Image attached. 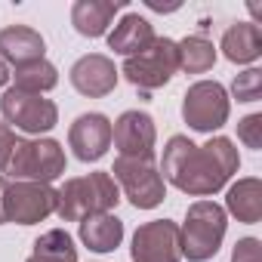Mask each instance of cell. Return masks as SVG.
Wrapping results in <instances>:
<instances>
[{
    "label": "cell",
    "instance_id": "cell-9",
    "mask_svg": "<svg viewBox=\"0 0 262 262\" xmlns=\"http://www.w3.org/2000/svg\"><path fill=\"white\" fill-rule=\"evenodd\" d=\"M56 213V188L40 182H16L7 179L4 191V222L37 225Z\"/></svg>",
    "mask_w": 262,
    "mask_h": 262
},
{
    "label": "cell",
    "instance_id": "cell-19",
    "mask_svg": "<svg viewBox=\"0 0 262 262\" xmlns=\"http://www.w3.org/2000/svg\"><path fill=\"white\" fill-rule=\"evenodd\" d=\"M225 210L231 216H237V222H259L262 219V182L256 176H247V179H237L231 188H228V198H225Z\"/></svg>",
    "mask_w": 262,
    "mask_h": 262
},
{
    "label": "cell",
    "instance_id": "cell-26",
    "mask_svg": "<svg viewBox=\"0 0 262 262\" xmlns=\"http://www.w3.org/2000/svg\"><path fill=\"white\" fill-rule=\"evenodd\" d=\"M16 133L0 120V170H7V164H10V158H13V148H16Z\"/></svg>",
    "mask_w": 262,
    "mask_h": 262
},
{
    "label": "cell",
    "instance_id": "cell-3",
    "mask_svg": "<svg viewBox=\"0 0 262 262\" xmlns=\"http://www.w3.org/2000/svg\"><path fill=\"white\" fill-rule=\"evenodd\" d=\"M228 228V213L216 201H194L179 228V247L188 262H207L219 253Z\"/></svg>",
    "mask_w": 262,
    "mask_h": 262
},
{
    "label": "cell",
    "instance_id": "cell-21",
    "mask_svg": "<svg viewBox=\"0 0 262 262\" xmlns=\"http://www.w3.org/2000/svg\"><path fill=\"white\" fill-rule=\"evenodd\" d=\"M13 77H16V90L37 93V96L50 93V90L59 83V71H56V65H53V62H47V59L28 62V65H19Z\"/></svg>",
    "mask_w": 262,
    "mask_h": 262
},
{
    "label": "cell",
    "instance_id": "cell-5",
    "mask_svg": "<svg viewBox=\"0 0 262 262\" xmlns=\"http://www.w3.org/2000/svg\"><path fill=\"white\" fill-rule=\"evenodd\" d=\"M176 71H179V50H176V40L155 34V40H151L145 50H139L136 56H129V59L123 62V71H120V74L133 83L136 90L151 93V90L167 86V83L176 77Z\"/></svg>",
    "mask_w": 262,
    "mask_h": 262
},
{
    "label": "cell",
    "instance_id": "cell-6",
    "mask_svg": "<svg viewBox=\"0 0 262 262\" xmlns=\"http://www.w3.org/2000/svg\"><path fill=\"white\" fill-rule=\"evenodd\" d=\"M10 179L50 185L65 173V148L56 139H19L7 164Z\"/></svg>",
    "mask_w": 262,
    "mask_h": 262
},
{
    "label": "cell",
    "instance_id": "cell-15",
    "mask_svg": "<svg viewBox=\"0 0 262 262\" xmlns=\"http://www.w3.org/2000/svg\"><path fill=\"white\" fill-rule=\"evenodd\" d=\"M120 10V0H77L71 7V25L83 37H102Z\"/></svg>",
    "mask_w": 262,
    "mask_h": 262
},
{
    "label": "cell",
    "instance_id": "cell-4",
    "mask_svg": "<svg viewBox=\"0 0 262 262\" xmlns=\"http://www.w3.org/2000/svg\"><path fill=\"white\" fill-rule=\"evenodd\" d=\"M117 188H123L126 201L136 210H155L164 204L167 198V182L155 164V155H142V158H117L114 170H111Z\"/></svg>",
    "mask_w": 262,
    "mask_h": 262
},
{
    "label": "cell",
    "instance_id": "cell-17",
    "mask_svg": "<svg viewBox=\"0 0 262 262\" xmlns=\"http://www.w3.org/2000/svg\"><path fill=\"white\" fill-rule=\"evenodd\" d=\"M151 40H155V28H151V22L142 19L139 13H126V16L114 25V31L108 34V47H111L114 53L126 56V59L136 56L139 50H145Z\"/></svg>",
    "mask_w": 262,
    "mask_h": 262
},
{
    "label": "cell",
    "instance_id": "cell-23",
    "mask_svg": "<svg viewBox=\"0 0 262 262\" xmlns=\"http://www.w3.org/2000/svg\"><path fill=\"white\" fill-rule=\"evenodd\" d=\"M231 93H234L237 102H259V96H262V71L259 68L241 71L234 77V83H231Z\"/></svg>",
    "mask_w": 262,
    "mask_h": 262
},
{
    "label": "cell",
    "instance_id": "cell-29",
    "mask_svg": "<svg viewBox=\"0 0 262 262\" xmlns=\"http://www.w3.org/2000/svg\"><path fill=\"white\" fill-rule=\"evenodd\" d=\"M7 80H10V68H7L4 59H0V86H7Z\"/></svg>",
    "mask_w": 262,
    "mask_h": 262
},
{
    "label": "cell",
    "instance_id": "cell-16",
    "mask_svg": "<svg viewBox=\"0 0 262 262\" xmlns=\"http://www.w3.org/2000/svg\"><path fill=\"white\" fill-rule=\"evenodd\" d=\"M222 56L234 65H250L262 56V28L256 22H234L222 34Z\"/></svg>",
    "mask_w": 262,
    "mask_h": 262
},
{
    "label": "cell",
    "instance_id": "cell-24",
    "mask_svg": "<svg viewBox=\"0 0 262 262\" xmlns=\"http://www.w3.org/2000/svg\"><path fill=\"white\" fill-rule=\"evenodd\" d=\"M237 139L253 151L262 148V114H247L244 120H237Z\"/></svg>",
    "mask_w": 262,
    "mask_h": 262
},
{
    "label": "cell",
    "instance_id": "cell-12",
    "mask_svg": "<svg viewBox=\"0 0 262 262\" xmlns=\"http://www.w3.org/2000/svg\"><path fill=\"white\" fill-rule=\"evenodd\" d=\"M68 145H71L74 158L83 161V164H93V161L105 158L108 148H111V120L99 111L80 114L68 129Z\"/></svg>",
    "mask_w": 262,
    "mask_h": 262
},
{
    "label": "cell",
    "instance_id": "cell-8",
    "mask_svg": "<svg viewBox=\"0 0 262 262\" xmlns=\"http://www.w3.org/2000/svg\"><path fill=\"white\" fill-rule=\"evenodd\" d=\"M0 111H4L7 123H13L22 133H31V136H40V133H50V129L59 123V108L53 99H43L37 93H25V90H4L0 96Z\"/></svg>",
    "mask_w": 262,
    "mask_h": 262
},
{
    "label": "cell",
    "instance_id": "cell-20",
    "mask_svg": "<svg viewBox=\"0 0 262 262\" xmlns=\"http://www.w3.org/2000/svg\"><path fill=\"white\" fill-rule=\"evenodd\" d=\"M176 50H179V71H185V74H204L216 62V47L204 34H191V37L179 40Z\"/></svg>",
    "mask_w": 262,
    "mask_h": 262
},
{
    "label": "cell",
    "instance_id": "cell-28",
    "mask_svg": "<svg viewBox=\"0 0 262 262\" xmlns=\"http://www.w3.org/2000/svg\"><path fill=\"white\" fill-rule=\"evenodd\" d=\"M4 191H7V176H0V225H4Z\"/></svg>",
    "mask_w": 262,
    "mask_h": 262
},
{
    "label": "cell",
    "instance_id": "cell-10",
    "mask_svg": "<svg viewBox=\"0 0 262 262\" xmlns=\"http://www.w3.org/2000/svg\"><path fill=\"white\" fill-rule=\"evenodd\" d=\"M133 262H179L182 247H179V225L170 219H155L136 228L133 247H129Z\"/></svg>",
    "mask_w": 262,
    "mask_h": 262
},
{
    "label": "cell",
    "instance_id": "cell-11",
    "mask_svg": "<svg viewBox=\"0 0 262 262\" xmlns=\"http://www.w3.org/2000/svg\"><path fill=\"white\" fill-rule=\"evenodd\" d=\"M155 139L158 129L148 111H123L114 123H111V142L117 145V158H142V155H155Z\"/></svg>",
    "mask_w": 262,
    "mask_h": 262
},
{
    "label": "cell",
    "instance_id": "cell-2",
    "mask_svg": "<svg viewBox=\"0 0 262 262\" xmlns=\"http://www.w3.org/2000/svg\"><path fill=\"white\" fill-rule=\"evenodd\" d=\"M117 201L120 188L111 179V173H86L77 179H65V185L56 188V213L65 222H80L96 213H111Z\"/></svg>",
    "mask_w": 262,
    "mask_h": 262
},
{
    "label": "cell",
    "instance_id": "cell-18",
    "mask_svg": "<svg viewBox=\"0 0 262 262\" xmlns=\"http://www.w3.org/2000/svg\"><path fill=\"white\" fill-rule=\"evenodd\" d=\"M80 241L93 253H111L123 241V222L114 213H96L80 219Z\"/></svg>",
    "mask_w": 262,
    "mask_h": 262
},
{
    "label": "cell",
    "instance_id": "cell-30",
    "mask_svg": "<svg viewBox=\"0 0 262 262\" xmlns=\"http://www.w3.org/2000/svg\"><path fill=\"white\" fill-rule=\"evenodd\" d=\"M25 262H50V259H43V256H34V253H31V256H28Z\"/></svg>",
    "mask_w": 262,
    "mask_h": 262
},
{
    "label": "cell",
    "instance_id": "cell-7",
    "mask_svg": "<svg viewBox=\"0 0 262 262\" xmlns=\"http://www.w3.org/2000/svg\"><path fill=\"white\" fill-rule=\"evenodd\" d=\"M231 102L219 80H198L182 96V120L194 133H213L228 120Z\"/></svg>",
    "mask_w": 262,
    "mask_h": 262
},
{
    "label": "cell",
    "instance_id": "cell-27",
    "mask_svg": "<svg viewBox=\"0 0 262 262\" xmlns=\"http://www.w3.org/2000/svg\"><path fill=\"white\" fill-rule=\"evenodd\" d=\"M145 4H148L151 10H158V13H173V10H179V4H161V0H145Z\"/></svg>",
    "mask_w": 262,
    "mask_h": 262
},
{
    "label": "cell",
    "instance_id": "cell-25",
    "mask_svg": "<svg viewBox=\"0 0 262 262\" xmlns=\"http://www.w3.org/2000/svg\"><path fill=\"white\" fill-rule=\"evenodd\" d=\"M231 262H262V244L256 237H241L231 250Z\"/></svg>",
    "mask_w": 262,
    "mask_h": 262
},
{
    "label": "cell",
    "instance_id": "cell-1",
    "mask_svg": "<svg viewBox=\"0 0 262 262\" xmlns=\"http://www.w3.org/2000/svg\"><path fill=\"white\" fill-rule=\"evenodd\" d=\"M241 167L237 148L225 136H213L204 145H194L188 136H173L164 148V182H173L191 198L216 194Z\"/></svg>",
    "mask_w": 262,
    "mask_h": 262
},
{
    "label": "cell",
    "instance_id": "cell-13",
    "mask_svg": "<svg viewBox=\"0 0 262 262\" xmlns=\"http://www.w3.org/2000/svg\"><path fill=\"white\" fill-rule=\"evenodd\" d=\"M117 68L108 56L102 53H90V56H80L74 65H71V86L80 93V96H90V99H102L108 93H114L117 86Z\"/></svg>",
    "mask_w": 262,
    "mask_h": 262
},
{
    "label": "cell",
    "instance_id": "cell-14",
    "mask_svg": "<svg viewBox=\"0 0 262 262\" xmlns=\"http://www.w3.org/2000/svg\"><path fill=\"white\" fill-rule=\"evenodd\" d=\"M43 50H47V43H43L40 31H34L31 25H10L0 31V59L10 62L13 68L43 59Z\"/></svg>",
    "mask_w": 262,
    "mask_h": 262
},
{
    "label": "cell",
    "instance_id": "cell-22",
    "mask_svg": "<svg viewBox=\"0 0 262 262\" xmlns=\"http://www.w3.org/2000/svg\"><path fill=\"white\" fill-rule=\"evenodd\" d=\"M34 256H43L50 262H77V247L65 228H50L34 241Z\"/></svg>",
    "mask_w": 262,
    "mask_h": 262
}]
</instances>
